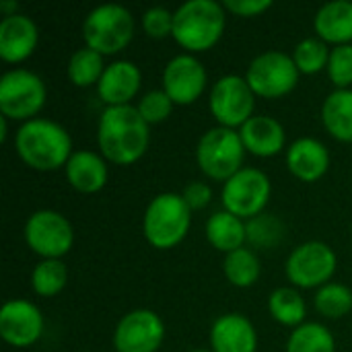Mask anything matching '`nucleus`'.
Here are the masks:
<instances>
[{
  "instance_id": "f257e3e1",
  "label": "nucleus",
  "mask_w": 352,
  "mask_h": 352,
  "mask_svg": "<svg viewBox=\"0 0 352 352\" xmlns=\"http://www.w3.org/2000/svg\"><path fill=\"white\" fill-rule=\"evenodd\" d=\"M99 153L113 165H132L144 157L151 144V126L136 105L105 107L97 124Z\"/></svg>"
},
{
  "instance_id": "f03ea898",
  "label": "nucleus",
  "mask_w": 352,
  "mask_h": 352,
  "mask_svg": "<svg viewBox=\"0 0 352 352\" xmlns=\"http://www.w3.org/2000/svg\"><path fill=\"white\" fill-rule=\"evenodd\" d=\"M14 151L35 171L62 169L74 153L70 132L50 118H33L21 124L14 132Z\"/></svg>"
},
{
  "instance_id": "7ed1b4c3",
  "label": "nucleus",
  "mask_w": 352,
  "mask_h": 352,
  "mask_svg": "<svg viewBox=\"0 0 352 352\" xmlns=\"http://www.w3.org/2000/svg\"><path fill=\"white\" fill-rule=\"evenodd\" d=\"M227 27V8L214 0H188L173 10V39L188 54H200L219 43Z\"/></svg>"
},
{
  "instance_id": "20e7f679",
  "label": "nucleus",
  "mask_w": 352,
  "mask_h": 352,
  "mask_svg": "<svg viewBox=\"0 0 352 352\" xmlns=\"http://www.w3.org/2000/svg\"><path fill=\"white\" fill-rule=\"evenodd\" d=\"M192 227V208L177 192H161L144 208L142 235L155 250L179 245Z\"/></svg>"
},
{
  "instance_id": "39448f33",
  "label": "nucleus",
  "mask_w": 352,
  "mask_h": 352,
  "mask_svg": "<svg viewBox=\"0 0 352 352\" xmlns=\"http://www.w3.org/2000/svg\"><path fill=\"white\" fill-rule=\"evenodd\" d=\"M134 16L124 4L107 2L89 10L82 21L85 45L101 56H113L126 50L134 39Z\"/></svg>"
},
{
  "instance_id": "423d86ee",
  "label": "nucleus",
  "mask_w": 352,
  "mask_h": 352,
  "mask_svg": "<svg viewBox=\"0 0 352 352\" xmlns=\"http://www.w3.org/2000/svg\"><path fill=\"white\" fill-rule=\"evenodd\" d=\"M245 146L239 136V130L214 126L208 128L196 144V163L200 171L214 179V182H227L231 179L239 169H243L245 159Z\"/></svg>"
},
{
  "instance_id": "0eeeda50",
  "label": "nucleus",
  "mask_w": 352,
  "mask_h": 352,
  "mask_svg": "<svg viewBox=\"0 0 352 352\" xmlns=\"http://www.w3.org/2000/svg\"><path fill=\"white\" fill-rule=\"evenodd\" d=\"M47 99L43 78L29 68H10L0 76V116L14 122L37 118Z\"/></svg>"
},
{
  "instance_id": "6e6552de",
  "label": "nucleus",
  "mask_w": 352,
  "mask_h": 352,
  "mask_svg": "<svg viewBox=\"0 0 352 352\" xmlns=\"http://www.w3.org/2000/svg\"><path fill=\"white\" fill-rule=\"evenodd\" d=\"M23 237L27 248L41 260H62L72 250L74 229L62 212L39 208L27 217Z\"/></svg>"
},
{
  "instance_id": "1a4fd4ad",
  "label": "nucleus",
  "mask_w": 352,
  "mask_h": 352,
  "mask_svg": "<svg viewBox=\"0 0 352 352\" xmlns=\"http://www.w3.org/2000/svg\"><path fill=\"white\" fill-rule=\"evenodd\" d=\"M299 68L291 54L280 50H266L258 54L248 70L245 80L250 82L256 97L264 99H278L289 95L299 82Z\"/></svg>"
},
{
  "instance_id": "9d476101",
  "label": "nucleus",
  "mask_w": 352,
  "mask_h": 352,
  "mask_svg": "<svg viewBox=\"0 0 352 352\" xmlns=\"http://www.w3.org/2000/svg\"><path fill=\"white\" fill-rule=\"evenodd\" d=\"M338 268V256L326 241H305L297 245L287 262L285 272L295 289H322L332 283Z\"/></svg>"
},
{
  "instance_id": "9b49d317",
  "label": "nucleus",
  "mask_w": 352,
  "mask_h": 352,
  "mask_svg": "<svg viewBox=\"0 0 352 352\" xmlns=\"http://www.w3.org/2000/svg\"><path fill=\"white\" fill-rule=\"evenodd\" d=\"M270 196H272L270 177L258 167L239 169L231 179L223 184L221 190L223 208L243 221L262 214L270 202Z\"/></svg>"
},
{
  "instance_id": "f8f14e48",
  "label": "nucleus",
  "mask_w": 352,
  "mask_h": 352,
  "mask_svg": "<svg viewBox=\"0 0 352 352\" xmlns=\"http://www.w3.org/2000/svg\"><path fill=\"white\" fill-rule=\"evenodd\" d=\"M208 109L219 126L239 130L256 109V93L241 74H225L210 89Z\"/></svg>"
},
{
  "instance_id": "ddd939ff",
  "label": "nucleus",
  "mask_w": 352,
  "mask_h": 352,
  "mask_svg": "<svg viewBox=\"0 0 352 352\" xmlns=\"http://www.w3.org/2000/svg\"><path fill=\"white\" fill-rule=\"evenodd\" d=\"M165 342V322L153 309H132L113 330L116 352H157Z\"/></svg>"
},
{
  "instance_id": "4468645a",
  "label": "nucleus",
  "mask_w": 352,
  "mask_h": 352,
  "mask_svg": "<svg viewBox=\"0 0 352 352\" xmlns=\"http://www.w3.org/2000/svg\"><path fill=\"white\" fill-rule=\"evenodd\" d=\"M208 72L196 54H175L163 70L161 89L175 105H192L206 89Z\"/></svg>"
},
{
  "instance_id": "2eb2a0df",
  "label": "nucleus",
  "mask_w": 352,
  "mask_h": 352,
  "mask_svg": "<svg viewBox=\"0 0 352 352\" xmlns=\"http://www.w3.org/2000/svg\"><path fill=\"white\" fill-rule=\"evenodd\" d=\"M41 309L27 299H10L0 309V336L14 349L33 346L43 334Z\"/></svg>"
},
{
  "instance_id": "dca6fc26",
  "label": "nucleus",
  "mask_w": 352,
  "mask_h": 352,
  "mask_svg": "<svg viewBox=\"0 0 352 352\" xmlns=\"http://www.w3.org/2000/svg\"><path fill=\"white\" fill-rule=\"evenodd\" d=\"M142 85V72L132 60H113L105 66L99 82L97 95L105 107L132 105Z\"/></svg>"
},
{
  "instance_id": "f3484780",
  "label": "nucleus",
  "mask_w": 352,
  "mask_h": 352,
  "mask_svg": "<svg viewBox=\"0 0 352 352\" xmlns=\"http://www.w3.org/2000/svg\"><path fill=\"white\" fill-rule=\"evenodd\" d=\"M208 342L212 352H256L258 330L243 314H221L210 326Z\"/></svg>"
},
{
  "instance_id": "a211bd4d",
  "label": "nucleus",
  "mask_w": 352,
  "mask_h": 352,
  "mask_svg": "<svg viewBox=\"0 0 352 352\" xmlns=\"http://www.w3.org/2000/svg\"><path fill=\"white\" fill-rule=\"evenodd\" d=\"M39 29L37 23L25 14L16 12L2 16L0 21V58L8 64L25 62L37 47Z\"/></svg>"
},
{
  "instance_id": "6ab92c4d",
  "label": "nucleus",
  "mask_w": 352,
  "mask_h": 352,
  "mask_svg": "<svg viewBox=\"0 0 352 352\" xmlns=\"http://www.w3.org/2000/svg\"><path fill=\"white\" fill-rule=\"evenodd\" d=\"M289 171L305 184L322 179L330 169V151L328 146L314 136H301L293 140L285 153Z\"/></svg>"
},
{
  "instance_id": "aec40b11",
  "label": "nucleus",
  "mask_w": 352,
  "mask_h": 352,
  "mask_svg": "<svg viewBox=\"0 0 352 352\" xmlns=\"http://www.w3.org/2000/svg\"><path fill=\"white\" fill-rule=\"evenodd\" d=\"M239 136L243 140V146L250 155L268 159L278 155L285 148L287 142V132L285 126L266 113H256L252 116L241 128H239Z\"/></svg>"
},
{
  "instance_id": "412c9836",
  "label": "nucleus",
  "mask_w": 352,
  "mask_h": 352,
  "mask_svg": "<svg viewBox=\"0 0 352 352\" xmlns=\"http://www.w3.org/2000/svg\"><path fill=\"white\" fill-rule=\"evenodd\" d=\"M64 173L66 182L80 194H97L109 179L107 159L89 148L74 151L64 167Z\"/></svg>"
},
{
  "instance_id": "4be33fe9",
  "label": "nucleus",
  "mask_w": 352,
  "mask_h": 352,
  "mask_svg": "<svg viewBox=\"0 0 352 352\" xmlns=\"http://www.w3.org/2000/svg\"><path fill=\"white\" fill-rule=\"evenodd\" d=\"M314 29L328 45L352 43V0H330L314 16Z\"/></svg>"
},
{
  "instance_id": "5701e85b",
  "label": "nucleus",
  "mask_w": 352,
  "mask_h": 352,
  "mask_svg": "<svg viewBox=\"0 0 352 352\" xmlns=\"http://www.w3.org/2000/svg\"><path fill=\"white\" fill-rule=\"evenodd\" d=\"M204 233H206L208 243L214 250L223 252L225 256L239 248H245V243H248L245 221L231 214L225 208L208 217V221L204 225Z\"/></svg>"
},
{
  "instance_id": "b1692460",
  "label": "nucleus",
  "mask_w": 352,
  "mask_h": 352,
  "mask_svg": "<svg viewBox=\"0 0 352 352\" xmlns=\"http://www.w3.org/2000/svg\"><path fill=\"white\" fill-rule=\"evenodd\" d=\"M322 124L340 142H352V89H334L322 103Z\"/></svg>"
},
{
  "instance_id": "393cba45",
  "label": "nucleus",
  "mask_w": 352,
  "mask_h": 352,
  "mask_svg": "<svg viewBox=\"0 0 352 352\" xmlns=\"http://www.w3.org/2000/svg\"><path fill=\"white\" fill-rule=\"evenodd\" d=\"M268 311L278 324L295 330L301 324H305L307 303H305L303 295L299 293V289H295V287H278L268 297Z\"/></svg>"
},
{
  "instance_id": "a878e982",
  "label": "nucleus",
  "mask_w": 352,
  "mask_h": 352,
  "mask_svg": "<svg viewBox=\"0 0 352 352\" xmlns=\"http://www.w3.org/2000/svg\"><path fill=\"white\" fill-rule=\"evenodd\" d=\"M223 272L225 278L237 287V289H248L254 287L260 276H262V262L258 254L252 248H239L231 254L225 256L223 260Z\"/></svg>"
},
{
  "instance_id": "bb28decb",
  "label": "nucleus",
  "mask_w": 352,
  "mask_h": 352,
  "mask_svg": "<svg viewBox=\"0 0 352 352\" xmlns=\"http://www.w3.org/2000/svg\"><path fill=\"white\" fill-rule=\"evenodd\" d=\"M105 62H103V56L87 45L78 47L72 52L70 60H68V66H66V74L70 78V82L74 87H93L99 82L103 70H105Z\"/></svg>"
},
{
  "instance_id": "cd10ccee",
  "label": "nucleus",
  "mask_w": 352,
  "mask_h": 352,
  "mask_svg": "<svg viewBox=\"0 0 352 352\" xmlns=\"http://www.w3.org/2000/svg\"><path fill=\"white\" fill-rule=\"evenodd\" d=\"M287 352H336V340L324 324L305 322L291 332Z\"/></svg>"
},
{
  "instance_id": "c85d7f7f",
  "label": "nucleus",
  "mask_w": 352,
  "mask_h": 352,
  "mask_svg": "<svg viewBox=\"0 0 352 352\" xmlns=\"http://www.w3.org/2000/svg\"><path fill=\"white\" fill-rule=\"evenodd\" d=\"M68 268L62 260H39L31 270V289L39 297H56L66 289Z\"/></svg>"
},
{
  "instance_id": "c756f323",
  "label": "nucleus",
  "mask_w": 352,
  "mask_h": 352,
  "mask_svg": "<svg viewBox=\"0 0 352 352\" xmlns=\"http://www.w3.org/2000/svg\"><path fill=\"white\" fill-rule=\"evenodd\" d=\"M330 54H332V47L318 35H311V37L301 39L293 47L291 56L301 74H318L328 68Z\"/></svg>"
},
{
  "instance_id": "7c9ffc66",
  "label": "nucleus",
  "mask_w": 352,
  "mask_h": 352,
  "mask_svg": "<svg viewBox=\"0 0 352 352\" xmlns=\"http://www.w3.org/2000/svg\"><path fill=\"white\" fill-rule=\"evenodd\" d=\"M314 305L320 316L328 320H340L352 311V291L342 283H328L318 289Z\"/></svg>"
},
{
  "instance_id": "2f4dec72",
  "label": "nucleus",
  "mask_w": 352,
  "mask_h": 352,
  "mask_svg": "<svg viewBox=\"0 0 352 352\" xmlns=\"http://www.w3.org/2000/svg\"><path fill=\"white\" fill-rule=\"evenodd\" d=\"M245 229H248V243L252 248H260V250H272L276 248L283 239H285V223L268 212H262L250 221H245Z\"/></svg>"
},
{
  "instance_id": "473e14b6",
  "label": "nucleus",
  "mask_w": 352,
  "mask_h": 352,
  "mask_svg": "<svg viewBox=\"0 0 352 352\" xmlns=\"http://www.w3.org/2000/svg\"><path fill=\"white\" fill-rule=\"evenodd\" d=\"M173 107H175V103L171 101V97L163 89H153V91L144 93L136 103L138 113L142 116V120L148 126L165 122L171 116Z\"/></svg>"
},
{
  "instance_id": "72a5a7b5",
  "label": "nucleus",
  "mask_w": 352,
  "mask_h": 352,
  "mask_svg": "<svg viewBox=\"0 0 352 352\" xmlns=\"http://www.w3.org/2000/svg\"><path fill=\"white\" fill-rule=\"evenodd\" d=\"M330 80L336 89H351L352 87V43L332 47L330 62L326 68Z\"/></svg>"
},
{
  "instance_id": "f704fd0d",
  "label": "nucleus",
  "mask_w": 352,
  "mask_h": 352,
  "mask_svg": "<svg viewBox=\"0 0 352 352\" xmlns=\"http://www.w3.org/2000/svg\"><path fill=\"white\" fill-rule=\"evenodd\" d=\"M140 25L144 33L153 39H163L167 35H173V10L165 6H151L142 12Z\"/></svg>"
},
{
  "instance_id": "c9c22d12",
  "label": "nucleus",
  "mask_w": 352,
  "mask_h": 352,
  "mask_svg": "<svg viewBox=\"0 0 352 352\" xmlns=\"http://www.w3.org/2000/svg\"><path fill=\"white\" fill-rule=\"evenodd\" d=\"M182 196H184L186 204L192 208V212H194V210H202V208H206V206L210 204V200H212V188H210L206 182H190V184L184 188Z\"/></svg>"
},
{
  "instance_id": "e433bc0d",
  "label": "nucleus",
  "mask_w": 352,
  "mask_h": 352,
  "mask_svg": "<svg viewBox=\"0 0 352 352\" xmlns=\"http://www.w3.org/2000/svg\"><path fill=\"white\" fill-rule=\"evenodd\" d=\"M272 0H225L223 6L235 16H258L272 8Z\"/></svg>"
},
{
  "instance_id": "4c0bfd02",
  "label": "nucleus",
  "mask_w": 352,
  "mask_h": 352,
  "mask_svg": "<svg viewBox=\"0 0 352 352\" xmlns=\"http://www.w3.org/2000/svg\"><path fill=\"white\" fill-rule=\"evenodd\" d=\"M0 12L2 16H10L19 12V4L14 0H0Z\"/></svg>"
},
{
  "instance_id": "58836bf2",
  "label": "nucleus",
  "mask_w": 352,
  "mask_h": 352,
  "mask_svg": "<svg viewBox=\"0 0 352 352\" xmlns=\"http://www.w3.org/2000/svg\"><path fill=\"white\" fill-rule=\"evenodd\" d=\"M8 118H4V116H0V140L4 142L6 140V136H8Z\"/></svg>"
},
{
  "instance_id": "ea45409f",
  "label": "nucleus",
  "mask_w": 352,
  "mask_h": 352,
  "mask_svg": "<svg viewBox=\"0 0 352 352\" xmlns=\"http://www.w3.org/2000/svg\"><path fill=\"white\" fill-rule=\"evenodd\" d=\"M190 352H212V351H210V349H208V351H206V349H198V351H190Z\"/></svg>"
},
{
  "instance_id": "a19ab883",
  "label": "nucleus",
  "mask_w": 352,
  "mask_h": 352,
  "mask_svg": "<svg viewBox=\"0 0 352 352\" xmlns=\"http://www.w3.org/2000/svg\"><path fill=\"white\" fill-rule=\"evenodd\" d=\"M351 241H352V227H351Z\"/></svg>"
}]
</instances>
